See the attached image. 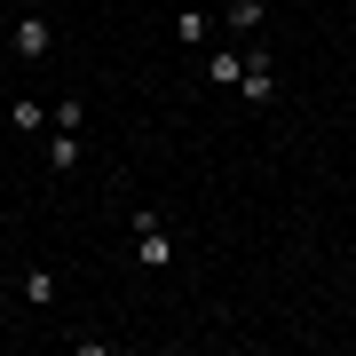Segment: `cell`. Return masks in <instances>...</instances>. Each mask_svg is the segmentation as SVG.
Here are the masks:
<instances>
[{"instance_id": "6da1fadb", "label": "cell", "mask_w": 356, "mask_h": 356, "mask_svg": "<svg viewBox=\"0 0 356 356\" xmlns=\"http://www.w3.org/2000/svg\"><path fill=\"white\" fill-rule=\"evenodd\" d=\"M166 254H175V238H166L159 206H135V261L143 269H166Z\"/></svg>"}, {"instance_id": "7a4b0ae2", "label": "cell", "mask_w": 356, "mask_h": 356, "mask_svg": "<svg viewBox=\"0 0 356 356\" xmlns=\"http://www.w3.org/2000/svg\"><path fill=\"white\" fill-rule=\"evenodd\" d=\"M48 48H56V24H48V16H16V24H8V56H16V64H40Z\"/></svg>"}, {"instance_id": "3957f363", "label": "cell", "mask_w": 356, "mask_h": 356, "mask_svg": "<svg viewBox=\"0 0 356 356\" xmlns=\"http://www.w3.org/2000/svg\"><path fill=\"white\" fill-rule=\"evenodd\" d=\"M245 103H269L277 95V64H269V48H245V79H238Z\"/></svg>"}, {"instance_id": "277c9868", "label": "cell", "mask_w": 356, "mask_h": 356, "mask_svg": "<svg viewBox=\"0 0 356 356\" xmlns=\"http://www.w3.org/2000/svg\"><path fill=\"white\" fill-rule=\"evenodd\" d=\"M79 159H88L79 127H56V135H48V175H79Z\"/></svg>"}, {"instance_id": "5b68a950", "label": "cell", "mask_w": 356, "mask_h": 356, "mask_svg": "<svg viewBox=\"0 0 356 356\" xmlns=\"http://www.w3.org/2000/svg\"><path fill=\"white\" fill-rule=\"evenodd\" d=\"M206 24H214V8H191V16H175V40H182V48H206Z\"/></svg>"}, {"instance_id": "8992f818", "label": "cell", "mask_w": 356, "mask_h": 356, "mask_svg": "<svg viewBox=\"0 0 356 356\" xmlns=\"http://www.w3.org/2000/svg\"><path fill=\"white\" fill-rule=\"evenodd\" d=\"M206 79H222V88H238V79H245V56L214 48V56H206Z\"/></svg>"}, {"instance_id": "52a82bcc", "label": "cell", "mask_w": 356, "mask_h": 356, "mask_svg": "<svg viewBox=\"0 0 356 356\" xmlns=\"http://www.w3.org/2000/svg\"><path fill=\"white\" fill-rule=\"evenodd\" d=\"M40 119H48L40 95H16V103H8V127H16V135H40Z\"/></svg>"}, {"instance_id": "ba28073f", "label": "cell", "mask_w": 356, "mask_h": 356, "mask_svg": "<svg viewBox=\"0 0 356 356\" xmlns=\"http://www.w3.org/2000/svg\"><path fill=\"white\" fill-rule=\"evenodd\" d=\"M56 293H64V285H56V269H24V301H32V309H48Z\"/></svg>"}, {"instance_id": "9c48e42d", "label": "cell", "mask_w": 356, "mask_h": 356, "mask_svg": "<svg viewBox=\"0 0 356 356\" xmlns=\"http://www.w3.org/2000/svg\"><path fill=\"white\" fill-rule=\"evenodd\" d=\"M261 16H269L261 0H229V32H261Z\"/></svg>"}, {"instance_id": "30bf717a", "label": "cell", "mask_w": 356, "mask_h": 356, "mask_svg": "<svg viewBox=\"0 0 356 356\" xmlns=\"http://www.w3.org/2000/svg\"><path fill=\"white\" fill-rule=\"evenodd\" d=\"M198 8H214V0H198Z\"/></svg>"}]
</instances>
